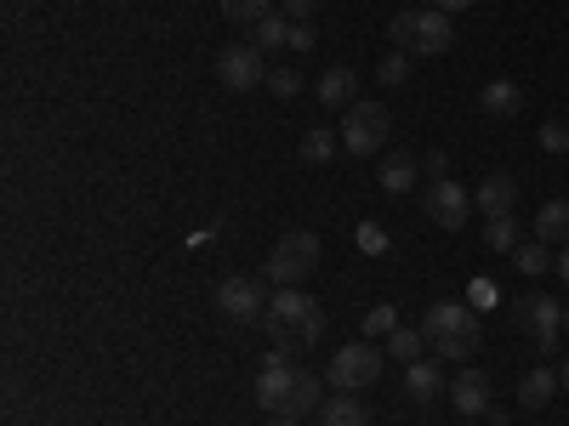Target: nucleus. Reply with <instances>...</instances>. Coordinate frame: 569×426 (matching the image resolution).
<instances>
[{"label": "nucleus", "mask_w": 569, "mask_h": 426, "mask_svg": "<svg viewBox=\"0 0 569 426\" xmlns=\"http://www.w3.org/2000/svg\"><path fill=\"white\" fill-rule=\"evenodd\" d=\"M257 398H262V409H273V415L302 420V415L319 404V375L302 369V364H291V353L273 347L268 364H262V375H257Z\"/></svg>", "instance_id": "f257e3e1"}, {"label": "nucleus", "mask_w": 569, "mask_h": 426, "mask_svg": "<svg viewBox=\"0 0 569 426\" xmlns=\"http://www.w3.org/2000/svg\"><path fill=\"white\" fill-rule=\"evenodd\" d=\"M262 324H268V336H273L279 353H302V347H313V342L325 336V313H319V302L302 296L297 284H291V291H273V296H268Z\"/></svg>", "instance_id": "f03ea898"}, {"label": "nucleus", "mask_w": 569, "mask_h": 426, "mask_svg": "<svg viewBox=\"0 0 569 426\" xmlns=\"http://www.w3.org/2000/svg\"><path fill=\"white\" fill-rule=\"evenodd\" d=\"M421 336H427V347H433L439 358H456V364L485 347V329H479V318H472L467 302H433L427 318H421Z\"/></svg>", "instance_id": "7ed1b4c3"}, {"label": "nucleus", "mask_w": 569, "mask_h": 426, "mask_svg": "<svg viewBox=\"0 0 569 426\" xmlns=\"http://www.w3.org/2000/svg\"><path fill=\"white\" fill-rule=\"evenodd\" d=\"M313 267H319V240H313V233H284V240L268 251V262H262V273L279 284V291L302 284Z\"/></svg>", "instance_id": "20e7f679"}, {"label": "nucleus", "mask_w": 569, "mask_h": 426, "mask_svg": "<svg viewBox=\"0 0 569 426\" xmlns=\"http://www.w3.org/2000/svg\"><path fill=\"white\" fill-rule=\"evenodd\" d=\"M382 358H388V347H376V342H348L337 358H330V387H342V393L376 387V375H382Z\"/></svg>", "instance_id": "39448f33"}, {"label": "nucleus", "mask_w": 569, "mask_h": 426, "mask_svg": "<svg viewBox=\"0 0 569 426\" xmlns=\"http://www.w3.org/2000/svg\"><path fill=\"white\" fill-rule=\"evenodd\" d=\"M388 131H393V120H388L382 103H353L348 120H342V149L348 154H376L388 142Z\"/></svg>", "instance_id": "423d86ee"}, {"label": "nucleus", "mask_w": 569, "mask_h": 426, "mask_svg": "<svg viewBox=\"0 0 569 426\" xmlns=\"http://www.w3.org/2000/svg\"><path fill=\"white\" fill-rule=\"evenodd\" d=\"M450 40H456V29H450V12L427 7V12H416V18H410V40H405V52H421V58H445V52H450Z\"/></svg>", "instance_id": "0eeeda50"}, {"label": "nucleus", "mask_w": 569, "mask_h": 426, "mask_svg": "<svg viewBox=\"0 0 569 426\" xmlns=\"http://www.w3.org/2000/svg\"><path fill=\"white\" fill-rule=\"evenodd\" d=\"M217 80H222L228 91H251V85H262V80H268V69H262V45H228V52L217 58Z\"/></svg>", "instance_id": "6e6552de"}, {"label": "nucleus", "mask_w": 569, "mask_h": 426, "mask_svg": "<svg viewBox=\"0 0 569 426\" xmlns=\"http://www.w3.org/2000/svg\"><path fill=\"white\" fill-rule=\"evenodd\" d=\"M467 211H472V194H467L456 176H439L433 187H427V216H433L445 233H456L467 222Z\"/></svg>", "instance_id": "1a4fd4ad"}, {"label": "nucleus", "mask_w": 569, "mask_h": 426, "mask_svg": "<svg viewBox=\"0 0 569 426\" xmlns=\"http://www.w3.org/2000/svg\"><path fill=\"white\" fill-rule=\"evenodd\" d=\"M217 307L228 313V318H240V324H251V318H262V307H268V296H262V284L257 278H222L217 284Z\"/></svg>", "instance_id": "9d476101"}, {"label": "nucleus", "mask_w": 569, "mask_h": 426, "mask_svg": "<svg viewBox=\"0 0 569 426\" xmlns=\"http://www.w3.org/2000/svg\"><path fill=\"white\" fill-rule=\"evenodd\" d=\"M518 324H525V329H536V342H541V353H552V342H558V324H563V307H558L552 296L530 291L525 302H518Z\"/></svg>", "instance_id": "9b49d317"}, {"label": "nucleus", "mask_w": 569, "mask_h": 426, "mask_svg": "<svg viewBox=\"0 0 569 426\" xmlns=\"http://www.w3.org/2000/svg\"><path fill=\"white\" fill-rule=\"evenodd\" d=\"M445 398H450L461 415H490V375H485V369H461L456 382L445 387Z\"/></svg>", "instance_id": "f8f14e48"}, {"label": "nucleus", "mask_w": 569, "mask_h": 426, "mask_svg": "<svg viewBox=\"0 0 569 426\" xmlns=\"http://www.w3.org/2000/svg\"><path fill=\"white\" fill-rule=\"evenodd\" d=\"M472 205H479L485 216H512V211H518V176L490 171V176L479 182V194H472Z\"/></svg>", "instance_id": "ddd939ff"}, {"label": "nucleus", "mask_w": 569, "mask_h": 426, "mask_svg": "<svg viewBox=\"0 0 569 426\" xmlns=\"http://www.w3.org/2000/svg\"><path fill=\"white\" fill-rule=\"evenodd\" d=\"M439 393H445V369H439L433 358H416V364L405 369V398L427 404V398H439Z\"/></svg>", "instance_id": "4468645a"}, {"label": "nucleus", "mask_w": 569, "mask_h": 426, "mask_svg": "<svg viewBox=\"0 0 569 426\" xmlns=\"http://www.w3.org/2000/svg\"><path fill=\"white\" fill-rule=\"evenodd\" d=\"M319 103L325 109H353V69H325L319 74Z\"/></svg>", "instance_id": "2eb2a0df"}, {"label": "nucleus", "mask_w": 569, "mask_h": 426, "mask_svg": "<svg viewBox=\"0 0 569 426\" xmlns=\"http://www.w3.org/2000/svg\"><path fill=\"white\" fill-rule=\"evenodd\" d=\"M536 240H541V245L569 240V200H547V205L536 211Z\"/></svg>", "instance_id": "dca6fc26"}, {"label": "nucleus", "mask_w": 569, "mask_h": 426, "mask_svg": "<svg viewBox=\"0 0 569 426\" xmlns=\"http://www.w3.org/2000/svg\"><path fill=\"white\" fill-rule=\"evenodd\" d=\"M479 103H485V114H496V120H512L518 109H525V91H518L512 80H490Z\"/></svg>", "instance_id": "f3484780"}, {"label": "nucleus", "mask_w": 569, "mask_h": 426, "mask_svg": "<svg viewBox=\"0 0 569 426\" xmlns=\"http://www.w3.org/2000/svg\"><path fill=\"white\" fill-rule=\"evenodd\" d=\"M552 393H558V369H547V364H536L525 382H518V404H525V409H541Z\"/></svg>", "instance_id": "a211bd4d"}, {"label": "nucleus", "mask_w": 569, "mask_h": 426, "mask_svg": "<svg viewBox=\"0 0 569 426\" xmlns=\"http://www.w3.org/2000/svg\"><path fill=\"white\" fill-rule=\"evenodd\" d=\"M319 420H325V426H370V415H365V404H359L353 393L325 398V404H319Z\"/></svg>", "instance_id": "6ab92c4d"}, {"label": "nucleus", "mask_w": 569, "mask_h": 426, "mask_svg": "<svg viewBox=\"0 0 569 426\" xmlns=\"http://www.w3.org/2000/svg\"><path fill=\"white\" fill-rule=\"evenodd\" d=\"M416 171L421 165L410 154H388L382 160V187H388V194H405V187H416Z\"/></svg>", "instance_id": "aec40b11"}, {"label": "nucleus", "mask_w": 569, "mask_h": 426, "mask_svg": "<svg viewBox=\"0 0 569 426\" xmlns=\"http://www.w3.org/2000/svg\"><path fill=\"white\" fill-rule=\"evenodd\" d=\"M485 245L501 251V256H512L518 245H525V240H518V216H490L485 222Z\"/></svg>", "instance_id": "412c9836"}, {"label": "nucleus", "mask_w": 569, "mask_h": 426, "mask_svg": "<svg viewBox=\"0 0 569 426\" xmlns=\"http://www.w3.org/2000/svg\"><path fill=\"white\" fill-rule=\"evenodd\" d=\"M342 149V136L337 131H325V125H308V136H302V160H313V165H325L330 154Z\"/></svg>", "instance_id": "4be33fe9"}, {"label": "nucleus", "mask_w": 569, "mask_h": 426, "mask_svg": "<svg viewBox=\"0 0 569 426\" xmlns=\"http://www.w3.org/2000/svg\"><path fill=\"white\" fill-rule=\"evenodd\" d=\"M388 353L399 358V364H416V358H427V336H421V329H393V336H388Z\"/></svg>", "instance_id": "5701e85b"}, {"label": "nucleus", "mask_w": 569, "mask_h": 426, "mask_svg": "<svg viewBox=\"0 0 569 426\" xmlns=\"http://www.w3.org/2000/svg\"><path fill=\"white\" fill-rule=\"evenodd\" d=\"M222 18L228 23H262V18H273V0H222Z\"/></svg>", "instance_id": "b1692460"}, {"label": "nucleus", "mask_w": 569, "mask_h": 426, "mask_svg": "<svg viewBox=\"0 0 569 426\" xmlns=\"http://www.w3.org/2000/svg\"><path fill=\"white\" fill-rule=\"evenodd\" d=\"M512 267H525V273H547V267H558V262L547 256V245H541V240H525V245L512 251Z\"/></svg>", "instance_id": "393cba45"}, {"label": "nucleus", "mask_w": 569, "mask_h": 426, "mask_svg": "<svg viewBox=\"0 0 569 426\" xmlns=\"http://www.w3.org/2000/svg\"><path fill=\"white\" fill-rule=\"evenodd\" d=\"M353 245H359L365 256H382V251H388V227H382V222H359Z\"/></svg>", "instance_id": "a878e982"}, {"label": "nucleus", "mask_w": 569, "mask_h": 426, "mask_svg": "<svg viewBox=\"0 0 569 426\" xmlns=\"http://www.w3.org/2000/svg\"><path fill=\"white\" fill-rule=\"evenodd\" d=\"M393 329H399V313H393V307H370V313H365V336H370V342H376V336L388 342Z\"/></svg>", "instance_id": "bb28decb"}, {"label": "nucleus", "mask_w": 569, "mask_h": 426, "mask_svg": "<svg viewBox=\"0 0 569 426\" xmlns=\"http://www.w3.org/2000/svg\"><path fill=\"white\" fill-rule=\"evenodd\" d=\"M284 40H291V23H284V18H262L257 23V45H262V52H273V45H284Z\"/></svg>", "instance_id": "cd10ccee"}, {"label": "nucleus", "mask_w": 569, "mask_h": 426, "mask_svg": "<svg viewBox=\"0 0 569 426\" xmlns=\"http://www.w3.org/2000/svg\"><path fill=\"white\" fill-rule=\"evenodd\" d=\"M268 91H273V98H297L302 74H297V69H268Z\"/></svg>", "instance_id": "c85d7f7f"}, {"label": "nucleus", "mask_w": 569, "mask_h": 426, "mask_svg": "<svg viewBox=\"0 0 569 426\" xmlns=\"http://www.w3.org/2000/svg\"><path fill=\"white\" fill-rule=\"evenodd\" d=\"M541 149H547V154H569V125H563V120H547V125H541Z\"/></svg>", "instance_id": "c756f323"}, {"label": "nucleus", "mask_w": 569, "mask_h": 426, "mask_svg": "<svg viewBox=\"0 0 569 426\" xmlns=\"http://www.w3.org/2000/svg\"><path fill=\"white\" fill-rule=\"evenodd\" d=\"M405 80H410V58H405V52L382 58V85H405Z\"/></svg>", "instance_id": "7c9ffc66"}, {"label": "nucleus", "mask_w": 569, "mask_h": 426, "mask_svg": "<svg viewBox=\"0 0 569 426\" xmlns=\"http://www.w3.org/2000/svg\"><path fill=\"white\" fill-rule=\"evenodd\" d=\"M279 7H284V12H291L297 23H308V18H313V12L325 7V0H279Z\"/></svg>", "instance_id": "2f4dec72"}, {"label": "nucleus", "mask_w": 569, "mask_h": 426, "mask_svg": "<svg viewBox=\"0 0 569 426\" xmlns=\"http://www.w3.org/2000/svg\"><path fill=\"white\" fill-rule=\"evenodd\" d=\"M467 302H472V307H496V284H490V278H479V284L467 291Z\"/></svg>", "instance_id": "473e14b6"}, {"label": "nucleus", "mask_w": 569, "mask_h": 426, "mask_svg": "<svg viewBox=\"0 0 569 426\" xmlns=\"http://www.w3.org/2000/svg\"><path fill=\"white\" fill-rule=\"evenodd\" d=\"M313 23H291V45H297V52H313Z\"/></svg>", "instance_id": "72a5a7b5"}, {"label": "nucleus", "mask_w": 569, "mask_h": 426, "mask_svg": "<svg viewBox=\"0 0 569 426\" xmlns=\"http://www.w3.org/2000/svg\"><path fill=\"white\" fill-rule=\"evenodd\" d=\"M439 12H461V7H472V0H433Z\"/></svg>", "instance_id": "f704fd0d"}, {"label": "nucleus", "mask_w": 569, "mask_h": 426, "mask_svg": "<svg viewBox=\"0 0 569 426\" xmlns=\"http://www.w3.org/2000/svg\"><path fill=\"white\" fill-rule=\"evenodd\" d=\"M558 387L569 393V353H563V364H558Z\"/></svg>", "instance_id": "c9c22d12"}, {"label": "nucleus", "mask_w": 569, "mask_h": 426, "mask_svg": "<svg viewBox=\"0 0 569 426\" xmlns=\"http://www.w3.org/2000/svg\"><path fill=\"white\" fill-rule=\"evenodd\" d=\"M558 273H563V284H569V245H563V256H558Z\"/></svg>", "instance_id": "e433bc0d"}, {"label": "nucleus", "mask_w": 569, "mask_h": 426, "mask_svg": "<svg viewBox=\"0 0 569 426\" xmlns=\"http://www.w3.org/2000/svg\"><path fill=\"white\" fill-rule=\"evenodd\" d=\"M273 426H302V420H291V415H273Z\"/></svg>", "instance_id": "4c0bfd02"}, {"label": "nucleus", "mask_w": 569, "mask_h": 426, "mask_svg": "<svg viewBox=\"0 0 569 426\" xmlns=\"http://www.w3.org/2000/svg\"><path fill=\"white\" fill-rule=\"evenodd\" d=\"M563 324H569V307H563Z\"/></svg>", "instance_id": "58836bf2"}]
</instances>
